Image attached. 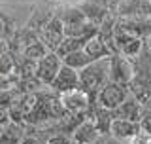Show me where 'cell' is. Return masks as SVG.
Here are the masks:
<instances>
[{
	"label": "cell",
	"instance_id": "cell-1",
	"mask_svg": "<svg viewBox=\"0 0 151 144\" xmlns=\"http://www.w3.org/2000/svg\"><path fill=\"white\" fill-rule=\"evenodd\" d=\"M108 59H98V61H91L85 68L78 72L79 74V87L89 95L93 100L96 97V93L100 91L102 85H106L110 81V68H108Z\"/></svg>",
	"mask_w": 151,
	"mask_h": 144
},
{
	"label": "cell",
	"instance_id": "cell-2",
	"mask_svg": "<svg viewBox=\"0 0 151 144\" xmlns=\"http://www.w3.org/2000/svg\"><path fill=\"white\" fill-rule=\"evenodd\" d=\"M129 95H130L129 85L115 84V81H108V84L102 85L100 91L96 93V97H94V104L100 106V108H104V110H111V112H113V110L119 106Z\"/></svg>",
	"mask_w": 151,
	"mask_h": 144
},
{
	"label": "cell",
	"instance_id": "cell-3",
	"mask_svg": "<svg viewBox=\"0 0 151 144\" xmlns=\"http://www.w3.org/2000/svg\"><path fill=\"white\" fill-rule=\"evenodd\" d=\"M59 100H60V104H63L64 112H68V114H85V116L89 114V108L94 104V100L89 97L81 87H76V89L66 91V93H60Z\"/></svg>",
	"mask_w": 151,
	"mask_h": 144
},
{
	"label": "cell",
	"instance_id": "cell-4",
	"mask_svg": "<svg viewBox=\"0 0 151 144\" xmlns=\"http://www.w3.org/2000/svg\"><path fill=\"white\" fill-rule=\"evenodd\" d=\"M63 66V61L60 57L55 53V51H47V53L42 57L40 61H36V68H34V78L40 81L42 85L49 87L51 81L55 80L57 72Z\"/></svg>",
	"mask_w": 151,
	"mask_h": 144
},
{
	"label": "cell",
	"instance_id": "cell-5",
	"mask_svg": "<svg viewBox=\"0 0 151 144\" xmlns=\"http://www.w3.org/2000/svg\"><path fill=\"white\" fill-rule=\"evenodd\" d=\"M108 68H110V81L129 85L134 78V68L132 61L121 53H111L108 59Z\"/></svg>",
	"mask_w": 151,
	"mask_h": 144
},
{
	"label": "cell",
	"instance_id": "cell-6",
	"mask_svg": "<svg viewBox=\"0 0 151 144\" xmlns=\"http://www.w3.org/2000/svg\"><path fill=\"white\" fill-rule=\"evenodd\" d=\"M113 46H115V53H121L129 59H134L145 46V40L136 36H130L119 27H113Z\"/></svg>",
	"mask_w": 151,
	"mask_h": 144
},
{
	"label": "cell",
	"instance_id": "cell-7",
	"mask_svg": "<svg viewBox=\"0 0 151 144\" xmlns=\"http://www.w3.org/2000/svg\"><path fill=\"white\" fill-rule=\"evenodd\" d=\"M38 38L47 47V51H55L59 47V44L64 38V27H63V21L59 19L57 13L38 31Z\"/></svg>",
	"mask_w": 151,
	"mask_h": 144
},
{
	"label": "cell",
	"instance_id": "cell-8",
	"mask_svg": "<svg viewBox=\"0 0 151 144\" xmlns=\"http://www.w3.org/2000/svg\"><path fill=\"white\" fill-rule=\"evenodd\" d=\"M115 27L123 28L130 36L147 40L151 34V17H117Z\"/></svg>",
	"mask_w": 151,
	"mask_h": 144
},
{
	"label": "cell",
	"instance_id": "cell-9",
	"mask_svg": "<svg viewBox=\"0 0 151 144\" xmlns=\"http://www.w3.org/2000/svg\"><path fill=\"white\" fill-rule=\"evenodd\" d=\"M76 87H79V74H78V70L70 68V66H64V65L59 68L55 80L51 81V85H49V89L55 91L57 95L66 93V91L76 89Z\"/></svg>",
	"mask_w": 151,
	"mask_h": 144
},
{
	"label": "cell",
	"instance_id": "cell-10",
	"mask_svg": "<svg viewBox=\"0 0 151 144\" xmlns=\"http://www.w3.org/2000/svg\"><path fill=\"white\" fill-rule=\"evenodd\" d=\"M117 17H151L149 0H119L115 8Z\"/></svg>",
	"mask_w": 151,
	"mask_h": 144
},
{
	"label": "cell",
	"instance_id": "cell-11",
	"mask_svg": "<svg viewBox=\"0 0 151 144\" xmlns=\"http://www.w3.org/2000/svg\"><path fill=\"white\" fill-rule=\"evenodd\" d=\"M142 110H144V104H142L134 95H129L119 106L113 110V118H121V119H129V121L138 123Z\"/></svg>",
	"mask_w": 151,
	"mask_h": 144
},
{
	"label": "cell",
	"instance_id": "cell-12",
	"mask_svg": "<svg viewBox=\"0 0 151 144\" xmlns=\"http://www.w3.org/2000/svg\"><path fill=\"white\" fill-rule=\"evenodd\" d=\"M70 137H72V142L74 144H91L94 140H98L102 135L98 133V129L94 127V123L91 121V119L85 118L83 121L79 123L72 133H70Z\"/></svg>",
	"mask_w": 151,
	"mask_h": 144
},
{
	"label": "cell",
	"instance_id": "cell-13",
	"mask_svg": "<svg viewBox=\"0 0 151 144\" xmlns=\"http://www.w3.org/2000/svg\"><path fill=\"white\" fill-rule=\"evenodd\" d=\"M140 133V127L136 121H129V119H121V118H113L111 125H110V135L115 138H121V140H129L134 135Z\"/></svg>",
	"mask_w": 151,
	"mask_h": 144
},
{
	"label": "cell",
	"instance_id": "cell-14",
	"mask_svg": "<svg viewBox=\"0 0 151 144\" xmlns=\"http://www.w3.org/2000/svg\"><path fill=\"white\" fill-rule=\"evenodd\" d=\"M79 9L83 12V15L89 19L91 23H94V25H100V23L106 19V15H110V12L104 4L100 2V0H85V2L81 4V6H78Z\"/></svg>",
	"mask_w": 151,
	"mask_h": 144
},
{
	"label": "cell",
	"instance_id": "cell-15",
	"mask_svg": "<svg viewBox=\"0 0 151 144\" xmlns=\"http://www.w3.org/2000/svg\"><path fill=\"white\" fill-rule=\"evenodd\" d=\"M27 135V125L17 121H8L0 133V144H21Z\"/></svg>",
	"mask_w": 151,
	"mask_h": 144
},
{
	"label": "cell",
	"instance_id": "cell-16",
	"mask_svg": "<svg viewBox=\"0 0 151 144\" xmlns=\"http://www.w3.org/2000/svg\"><path fill=\"white\" fill-rule=\"evenodd\" d=\"M83 51H85V53H87L89 57H91V61L106 59V57H110V55H111V49L106 46V42H104L98 34H96V36H93V38H89V40L85 42Z\"/></svg>",
	"mask_w": 151,
	"mask_h": 144
},
{
	"label": "cell",
	"instance_id": "cell-17",
	"mask_svg": "<svg viewBox=\"0 0 151 144\" xmlns=\"http://www.w3.org/2000/svg\"><path fill=\"white\" fill-rule=\"evenodd\" d=\"M60 61H63V65H64V66H70V68H74V70H78V72H79L81 68H85V66L91 63V57L85 53L83 47H81V49H76V51H72V53L64 55Z\"/></svg>",
	"mask_w": 151,
	"mask_h": 144
},
{
	"label": "cell",
	"instance_id": "cell-18",
	"mask_svg": "<svg viewBox=\"0 0 151 144\" xmlns=\"http://www.w3.org/2000/svg\"><path fill=\"white\" fill-rule=\"evenodd\" d=\"M45 53H47V47H45V46L40 42V38L21 47V57H23V59L34 61V63H36V61H40V59H42V57H44Z\"/></svg>",
	"mask_w": 151,
	"mask_h": 144
},
{
	"label": "cell",
	"instance_id": "cell-19",
	"mask_svg": "<svg viewBox=\"0 0 151 144\" xmlns=\"http://www.w3.org/2000/svg\"><path fill=\"white\" fill-rule=\"evenodd\" d=\"M85 42L87 40H83V38H74V36H64L63 38V42L59 44V47L55 49V53L63 59L64 55H68V53H72V51L76 49H81V47L85 46Z\"/></svg>",
	"mask_w": 151,
	"mask_h": 144
},
{
	"label": "cell",
	"instance_id": "cell-20",
	"mask_svg": "<svg viewBox=\"0 0 151 144\" xmlns=\"http://www.w3.org/2000/svg\"><path fill=\"white\" fill-rule=\"evenodd\" d=\"M138 127L144 135L151 137V108L149 106H144V110H142L140 119H138Z\"/></svg>",
	"mask_w": 151,
	"mask_h": 144
},
{
	"label": "cell",
	"instance_id": "cell-21",
	"mask_svg": "<svg viewBox=\"0 0 151 144\" xmlns=\"http://www.w3.org/2000/svg\"><path fill=\"white\" fill-rule=\"evenodd\" d=\"M45 144H74L72 137L66 135V133H53L45 138Z\"/></svg>",
	"mask_w": 151,
	"mask_h": 144
},
{
	"label": "cell",
	"instance_id": "cell-22",
	"mask_svg": "<svg viewBox=\"0 0 151 144\" xmlns=\"http://www.w3.org/2000/svg\"><path fill=\"white\" fill-rule=\"evenodd\" d=\"M21 144H45V140H44V138H40L38 135H34V133H28L27 131V135L21 140Z\"/></svg>",
	"mask_w": 151,
	"mask_h": 144
},
{
	"label": "cell",
	"instance_id": "cell-23",
	"mask_svg": "<svg viewBox=\"0 0 151 144\" xmlns=\"http://www.w3.org/2000/svg\"><path fill=\"white\" fill-rule=\"evenodd\" d=\"M9 121V110L8 108H0V125H6Z\"/></svg>",
	"mask_w": 151,
	"mask_h": 144
},
{
	"label": "cell",
	"instance_id": "cell-24",
	"mask_svg": "<svg viewBox=\"0 0 151 144\" xmlns=\"http://www.w3.org/2000/svg\"><path fill=\"white\" fill-rule=\"evenodd\" d=\"M104 144H127V142L121 140V138H115V137L108 135V137H104Z\"/></svg>",
	"mask_w": 151,
	"mask_h": 144
},
{
	"label": "cell",
	"instance_id": "cell-25",
	"mask_svg": "<svg viewBox=\"0 0 151 144\" xmlns=\"http://www.w3.org/2000/svg\"><path fill=\"white\" fill-rule=\"evenodd\" d=\"M4 21H2V17H0V40H2V36H4Z\"/></svg>",
	"mask_w": 151,
	"mask_h": 144
},
{
	"label": "cell",
	"instance_id": "cell-26",
	"mask_svg": "<svg viewBox=\"0 0 151 144\" xmlns=\"http://www.w3.org/2000/svg\"><path fill=\"white\" fill-rule=\"evenodd\" d=\"M91 144H104V137H100L98 140H94V142H91Z\"/></svg>",
	"mask_w": 151,
	"mask_h": 144
},
{
	"label": "cell",
	"instance_id": "cell-27",
	"mask_svg": "<svg viewBox=\"0 0 151 144\" xmlns=\"http://www.w3.org/2000/svg\"><path fill=\"white\" fill-rule=\"evenodd\" d=\"M145 46H147V49L151 51V42H145Z\"/></svg>",
	"mask_w": 151,
	"mask_h": 144
},
{
	"label": "cell",
	"instance_id": "cell-28",
	"mask_svg": "<svg viewBox=\"0 0 151 144\" xmlns=\"http://www.w3.org/2000/svg\"><path fill=\"white\" fill-rule=\"evenodd\" d=\"M2 127H4V125H0V133H2Z\"/></svg>",
	"mask_w": 151,
	"mask_h": 144
},
{
	"label": "cell",
	"instance_id": "cell-29",
	"mask_svg": "<svg viewBox=\"0 0 151 144\" xmlns=\"http://www.w3.org/2000/svg\"><path fill=\"white\" fill-rule=\"evenodd\" d=\"M149 144H151V138H149Z\"/></svg>",
	"mask_w": 151,
	"mask_h": 144
},
{
	"label": "cell",
	"instance_id": "cell-30",
	"mask_svg": "<svg viewBox=\"0 0 151 144\" xmlns=\"http://www.w3.org/2000/svg\"><path fill=\"white\" fill-rule=\"evenodd\" d=\"M149 2H151V0H149Z\"/></svg>",
	"mask_w": 151,
	"mask_h": 144
}]
</instances>
